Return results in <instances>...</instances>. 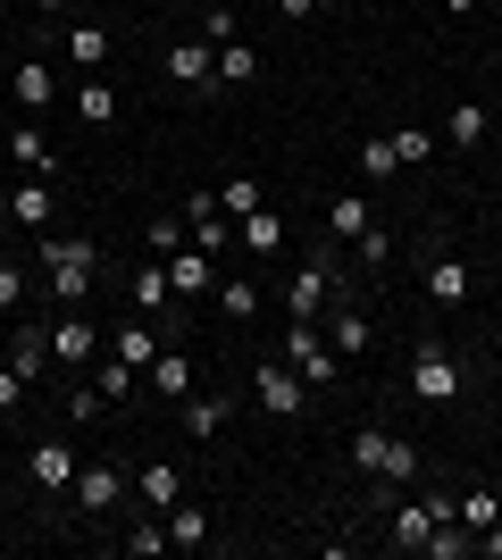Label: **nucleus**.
<instances>
[{"label":"nucleus","instance_id":"obj_4","mask_svg":"<svg viewBox=\"0 0 502 560\" xmlns=\"http://www.w3.org/2000/svg\"><path fill=\"white\" fill-rule=\"evenodd\" d=\"M352 468H369V477H419V444L410 435H385V427H352Z\"/></svg>","mask_w":502,"mask_h":560},{"label":"nucleus","instance_id":"obj_26","mask_svg":"<svg viewBox=\"0 0 502 560\" xmlns=\"http://www.w3.org/2000/svg\"><path fill=\"white\" fill-rule=\"evenodd\" d=\"M444 135H453V151H478L486 142V101H453V126H444Z\"/></svg>","mask_w":502,"mask_h":560},{"label":"nucleus","instance_id":"obj_39","mask_svg":"<svg viewBox=\"0 0 502 560\" xmlns=\"http://www.w3.org/2000/svg\"><path fill=\"white\" fill-rule=\"evenodd\" d=\"M394 151H402V167H428V160H435V135H419V126H402V135H394Z\"/></svg>","mask_w":502,"mask_h":560},{"label":"nucleus","instance_id":"obj_37","mask_svg":"<svg viewBox=\"0 0 502 560\" xmlns=\"http://www.w3.org/2000/svg\"><path fill=\"white\" fill-rule=\"evenodd\" d=\"M126 552H135V560H151V552H176V544H167V527H151V518H135V527H126Z\"/></svg>","mask_w":502,"mask_h":560},{"label":"nucleus","instance_id":"obj_31","mask_svg":"<svg viewBox=\"0 0 502 560\" xmlns=\"http://www.w3.org/2000/svg\"><path fill=\"white\" fill-rule=\"evenodd\" d=\"M453 518H460V527H469V536H478V527H494V518H502V502H494V493H460V502H453Z\"/></svg>","mask_w":502,"mask_h":560},{"label":"nucleus","instance_id":"obj_41","mask_svg":"<svg viewBox=\"0 0 502 560\" xmlns=\"http://www.w3.org/2000/svg\"><path fill=\"white\" fill-rule=\"evenodd\" d=\"M0 310H25V268L17 259H0Z\"/></svg>","mask_w":502,"mask_h":560},{"label":"nucleus","instance_id":"obj_7","mask_svg":"<svg viewBox=\"0 0 502 560\" xmlns=\"http://www.w3.org/2000/svg\"><path fill=\"white\" fill-rule=\"evenodd\" d=\"M335 310V268L311 259V268H293L285 277V318H327Z\"/></svg>","mask_w":502,"mask_h":560},{"label":"nucleus","instance_id":"obj_32","mask_svg":"<svg viewBox=\"0 0 502 560\" xmlns=\"http://www.w3.org/2000/svg\"><path fill=\"white\" fill-rule=\"evenodd\" d=\"M135 376H143V369H126L118 351H109V360H101V369H93V385H101V394H109V401H135Z\"/></svg>","mask_w":502,"mask_h":560},{"label":"nucleus","instance_id":"obj_25","mask_svg":"<svg viewBox=\"0 0 502 560\" xmlns=\"http://www.w3.org/2000/svg\"><path fill=\"white\" fill-rule=\"evenodd\" d=\"M9 151H17L25 176H50V167H59V160H50V142H43V126H17V135H9Z\"/></svg>","mask_w":502,"mask_h":560},{"label":"nucleus","instance_id":"obj_44","mask_svg":"<svg viewBox=\"0 0 502 560\" xmlns=\"http://www.w3.org/2000/svg\"><path fill=\"white\" fill-rule=\"evenodd\" d=\"M17 401H25V376H17V369H0V419H9Z\"/></svg>","mask_w":502,"mask_h":560},{"label":"nucleus","instance_id":"obj_13","mask_svg":"<svg viewBox=\"0 0 502 560\" xmlns=\"http://www.w3.org/2000/svg\"><path fill=\"white\" fill-rule=\"evenodd\" d=\"M235 243H243L252 259H285V218H277V210L260 201L252 218H235Z\"/></svg>","mask_w":502,"mask_h":560},{"label":"nucleus","instance_id":"obj_33","mask_svg":"<svg viewBox=\"0 0 502 560\" xmlns=\"http://www.w3.org/2000/svg\"><path fill=\"white\" fill-rule=\"evenodd\" d=\"M143 243H151V259L185 252V218H176V210H160V218H151V226H143Z\"/></svg>","mask_w":502,"mask_h":560},{"label":"nucleus","instance_id":"obj_42","mask_svg":"<svg viewBox=\"0 0 502 560\" xmlns=\"http://www.w3.org/2000/svg\"><path fill=\"white\" fill-rule=\"evenodd\" d=\"M352 252L369 259V268H385V259H394V243H385V226H369V234H360V243H352Z\"/></svg>","mask_w":502,"mask_h":560},{"label":"nucleus","instance_id":"obj_30","mask_svg":"<svg viewBox=\"0 0 502 560\" xmlns=\"http://www.w3.org/2000/svg\"><path fill=\"white\" fill-rule=\"evenodd\" d=\"M252 75H260L252 43H218V84H252Z\"/></svg>","mask_w":502,"mask_h":560},{"label":"nucleus","instance_id":"obj_47","mask_svg":"<svg viewBox=\"0 0 502 560\" xmlns=\"http://www.w3.org/2000/svg\"><path fill=\"white\" fill-rule=\"evenodd\" d=\"M68 9H75V0H43V18H68Z\"/></svg>","mask_w":502,"mask_h":560},{"label":"nucleus","instance_id":"obj_35","mask_svg":"<svg viewBox=\"0 0 502 560\" xmlns=\"http://www.w3.org/2000/svg\"><path fill=\"white\" fill-rule=\"evenodd\" d=\"M75 109H84V126H109V117H118V93H109V84H84V93H75Z\"/></svg>","mask_w":502,"mask_h":560},{"label":"nucleus","instance_id":"obj_24","mask_svg":"<svg viewBox=\"0 0 502 560\" xmlns=\"http://www.w3.org/2000/svg\"><path fill=\"white\" fill-rule=\"evenodd\" d=\"M9 93H17L25 117H43V109H50V68H43V59H25V68L9 75Z\"/></svg>","mask_w":502,"mask_h":560},{"label":"nucleus","instance_id":"obj_11","mask_svg":"<svg viewBox=\"0 0 502 560\" xmlns=\"http://www.w3.org/2000/svg\"><path fill=\"white\" fill-rule=\"evenodd\" d=\"M160 68H167V84H185V93H210V84H218V50H210V43H176Z\"/></svg>","mask_w":502,"mask_h":560},{"label":"nucleus","instance_id":"obj_15","mask_svg":"<svg viewBox=\"0 0 502 560\" xmlns=\"http://www.w3.org/2000/svg\"><path fill=\"white\" fill-rule=\"evenodd\" d=\"M327 343L343 351V360H360V351L377 343V327H369V310H352V302H343V310H327Z\"/></svg>","mask_w":502,"mask_h":560},{"label":"nucleus","instance_id":"obj_34","mask_svg":"<svg viewBox=\"0 0 502 560\" xmlns=\"http://www.w3.org/2000/svg\"><path fill=\"white\" fill-rule=\"evenodd\" d=\"M192 243H201V252H226V243H235V218H226V210H210V218H192Z\"/></svg>","mask_w":502,"mask_h":560},{"label":"nucleus","instance_id":"obj_2","mask_svg":"<svg viewBox=\"0 0 502 560\" xmlns=\"http://www.w3.org/2000/svg\"><path fill=\"white\" fill-rule=\"evenodd\" d=\"M277 360H285V369L302 376L311 394H327V385H343V351L327 343V327H318V318H293V327H285V351H277Z\"/></svg>","mask_w":502,"mask_h":560},{"label":"nucleus","instance_id":"obj_29","mask_svg":"<svg viewBox=\"0 0 502 560\" xmlns=\"http://www.w3.org/2000/svg\"><path fill=\"white\" fill-rule=\"evenodd\" d=\"M68 59L75 68H101V59H109V34H101V25H68Z\"/></svg>","mask_w":502,"mask_h":560},{"label":"nucleus","instance_id":"obj_17","mask_svg":"<svg viewBox=\"0 0 502 560\" xmlns=\"http://www.w3.org/2000/svg\"><path fill=\"white\" fill-rule=\"evenodd\" d=\"M143 385H151V394H176V401H185V394H192V351H160V360L143 369Z\"/></svg>","mask_w":502,"mask_h":560},{"label":"nucleus","instance_id":"obj_9","mask_svg":"<svg viewBox=\"0 0 502 560\" xmlns=\"http://www.w3.org/2000/svg\"><path fill=\"white\" fill-rule=\"evenodd\" d=\"M75 468H84V460H75V452L59 444V435H43V444L25 452V477H34L43 493H68V486H75Z\"/></svg>","mask_w":502,"mask_h":560},{"label":"nucleus","instance_id":"obj_46","mask_svg":"<svg viewBox=\"0 0 502 560\" xmlns=\"http://www.w3.org/2000/svg\"><path fill=\"white\" fill-rule=\"evenodd\" d=\"M318 0H277V18H311Z\"/></svg>","mask_w":502,"mask_h":560},{"label":"nucleus","instance_id":"obj_12","mask_svg":"<svg viewBox=\"0 0 502 560\" xmlns=\"http://www.w3.org/2000/svg\"><path fill=\"white\" fill-rule=\"evenodd\" d=\"M167 284H176V302H201V293H218L210 252H201V243H192V252H167Z\"/></svg>","mask_w":502,"mask_h":560},{"label":"nucleus","instance_id":"obj_23","mask_svg":"<svg viewBox=\"0 0 502 560\" xmlns=\"http://www.w3.org/2000/svg\"><path fill=\"white\" fill-rule=\"evenodd\" d=\"M9 369H17L25 385H34V376L50 369V335H43V327H25V335H9Z\"/></svg>","mask_w":502,"mask_h":560},{"label":"nucleus","instance_id":"obj_45","mask_svg":"<svg viewBox=\"0 0 502 560\" xmlns=\"http://www.w3.org/2000/svg\"><path fill=\"white\" fill-rule=\"evenodd\" d=\"M478 552H486V560H502V518H494V527H478Z\"/></svg>","mask_w":502,"mask_h":560},{"label":"nucleus","instance_id":"obj_22","mask_svg":"<svg viewBox=\"0 0 502 560\" xmlns=\"http://www.w3.org/2000/svg\"><path fill=\"white\" fill-rule=\"evenodd\" d=\"M469 284H478V277H469V268H460V259H435V268H428V302L460 310V302H469Z\"/></svg>","mask_w":502,"mask_h":560},{"label":"nucleus","instance_id":"obj_14","mask_svg":"<svg viewBox=\"0 0 502 560\" xmlns=\"http://www.w3.org/2000/svg\"><path fill=\"white\" fill-rule=\"evenodd\" d=\"M176 410H185V435H192V444H218L226 419H235V401H218V394H185Z\"/></svg>","mask_w":502,"mask_h":560},{"label":"nucleus","instance_id":"obj_36","mask_svg":"<svg viewBox=\"0 0 502 560\" xmlns=\"http://www.w3.org/2000/svg\"><path fill=\"white\" fill-rule=\"evenodd\" d=\"M360 167H369V176H394V167H402L394 135H369V142H360Z\"/></svg>","mask_w":502,"mask_h":560},{"label":"nucleus","instance_id":"obj_8","mask_svg":"<svg viewBox=\"0 0 502 560\" xmlns=\"http://www.w3.org/2000/svg\"><path fill=\"white\" fill-rule=\"evenodd\" d=\"M50 335V360L59 369H84V360H101V327L84 318V310H59V327H43Z\"/></svg>","mask_w":502,"mask_h":560},{"label":"nucleus","instance_id":"obj_19","mask_svg":"<svg viewBox=\"0 0 502 560\" xmlns=\"http://www.w3.org/2000/svg\"><path fill=\"white\" fill-rule=\"evenodd\" d=\"M126 293H135V310H143V318H151V310H167V302H176V284H167V259L135 268V277H126Z\"/></svg>","mask_w":502,"mask_h":560},{"label":"nucleus","instance_id":"obj_5","mask_svg":"<svg viewBox=\"0 0 502 560\" xmlns=\"http://www.w3.org/2000/svg\"><path fill=\"white\" fill-rule=\"evenodd\" d=\"M252 401H260L268 419H302V410H311V385H302V376L285 369V360H260V369H252Z\"/></svg>","mask_w":502,"mask_h":560},{"label":"nucleus","instance_id":"obj_1","mask_svg":"<svg viewBox=\"0 0 502 560\" xmlns=\"http://www.w3.org/2000/svg\"><path fill=\"white\" fill-rule=\"evenodd\" d=\"M93 268H101V252L84 243V234H50L43 226V284H50V302H59V310H84Z\"/></svg>","mask_w":502,"mask_h":560},{"label":"nucleus","instance_id":"obj_40","mask_svg":"<svg viewBox=\"0 0 502 560\" xmlns=\"http://www.w3.org/2000/svg\"><path fill=\"white\" fill-rule=\"evenodd\" d=\"M101 410H109V394H101V385H75V394H68V419H75V427L101 419Z\"/></svg>","mask_w":502,"mask_h":560},{"label":"nucleus","instance_id":"obj_48","mask_svg":"<svg viewBox=\"0 0 502 560\" xmlns=\"http://www.w3.org/2000/svg\"><path fill=\"white\" fill-rule=\"evenodd\" d=\"M444 9H453V18H469V9H478V0H444Z\"/></svg>","mask_w":502,"mask_h":560},{"label":"nucleus","instance_id":"obj_43","mask_svg":"<svg viewBox=\"0 0 502 560\" xmlns=\"http://www.w3.org/2000/svg\"><path fill=\"white\" fill-rule=\"evenodd\" d=\"M201 43H210V50L235 43V18H226V9H210V18H201Z\"/></svg>","mask_w":502,"mask_h":560},{"label":"nucleus","instance_id":"obj_27","mask_svg":"<svg viewBox=\"0 0 502 560\" xmlns=\"http://www.w3.org/2000/svg\"><path fill=\"white\" fill-rule=\"evenodd\" d=\"M118 360L126 369H151V360H160V327H151V318L143 327H118Z\"/></svg>","mask_w":502,"mask_h":560},{"label":"nucleus","instance_id":"obj_49","mask_svg":"<svg viewBox=\"0 0 502 560\" xmlns=\"http://www.w3.org/2000/svg\"><path fill=\"white\" fill-rule=\"evenodd\" d=\"M318 9H335V0H318Z\"/></svg>","mask_w":502,"mask_h":560},{"label":"nucleus","instance_id":"obj_18","mask_svg":"<svg viewBox=\"0 0 502 560\" xmlns=\"http://www.w3.org/2000/svg\"><path fill=\"white\" fill-rule=\"evenodd\" d=\"M9 218H17V226H34V234H43V226H50V176H25V185L9 192Z\"/></svg>","mask_w":502,"mask_h":560},{"label":"nucleus","instance_id":"obj_28","mask_svg":"<svg viewBox=\"0 0 502 560\" xmlns=\"http://www.w3.org/2000/svg\"><path fill=\"white\" fill-rule=\"evenodd\" d=\"M327 226L343 234V243H360V234H369V201H352V192H335V201H327Z\"/></svg>","mask_w":502,"mask_h":560},{"label":"nucleus","instance_id":"obj_3","mask_svg":"<svg viewBox=\"0 0 502 560\" xmlns=\"http://www.w3.org/2000/svg\"><path fill=\"white\" fill-rule=\"evenodd\" d=\"M460 385H469L460 351H444V343H419V351H410V401H428V410H453Z\"/></svg>","mask_w":502,"mask_h":560},{"label":"nucleus","instance_id":"obj_10","mask_svg":"<svg viewBox=\"0 0 502 560\" xmlns=\"http://www.w3.org/2000/svg\"><path fill=\"white\" fill-rule=\"evenodd\" d=\"M75 511L84 518H101V511H118V493H126V477H118V460H101V468H75Z\"/></svg>","mask_w":502,"mask_h":560},{"label":"nucleus","instance_id":"obj_38","mask_svg":"<svg viewBox=\"0 0 502 560\" xmlns=\"http://www.w3.org/2000/svg\"><path fill=\"white\" fill-rule=\"evenodd\" d=\"M218 210H226V218H252V210H260V185H252V176H235V185L218 192Z\"/></svg>","mask_w":502,"mask_h":560},{"label":"nucleus","instance_id":"obj_20","mask_svg":"<svg viewBox=\"0 0 502 560\" xmlns=\"http://www.w3.org/2000/svg\"><path fill=\"white\" fill-rule=\"evenodd\" d=\"M218 318H260V277H218Z\"/></svg>","mask_w":502,"mask_h":560},{"label":"nucleus","instance_id":"obj_6","mask_svg":"<svg viewBox=\"0 0 502 560\" xmlns=\"http://www.w3.org/2000/svg\"><path fill=\"white\" fill-rule=\"evenodd\" d=\"M435 518H453V493H428V502H402V511L385 518V544H394V552H419V544L435 536Z\"/></svg>","mask_w":502,"mask_h":560},{"label":"nucleus","instance_id":"obj_16","mask_svg":"<svg viewBox=\"0 0 502 560\" xmlns=\"http://www.w3.org/2000/svg\"><path fill=\"white\" fill-rule=\"evenodd\" d=\"M135 486H143L151 511H176V502H185V477H176L167 460H143V468H135Z\"/></svg>","mask_w":502,"mask_h":560},{"label":"nucleus","instance_id":"obj_21","mask_svg":"<svg viewBox=\"0 0 502 560\" xmlns=\"http://www.w3.org/2000/svg\"><path fill=\"white\" fill-rule=\"evenodd\" d=\"M167 544H176V552H201V544H210V511H201V502H176V511H167Z\"/></svg>","mask_w":502,"mask_h":560}]
</instances>
